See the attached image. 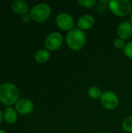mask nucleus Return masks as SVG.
<instances>
[{
	"label": "nucleus",
	"mask_w": 132,
	"mask_h": 133,
	"mask_svg": "<svg viewBox=\"0 0 132 133\" xmlns=\"http://www.w3.org/2000/svg\"><path fill=\"white\" fill-rule=\"evenodd\" d=\"M19 97L18 87L10 83H4L0 84V102L10 107L16 104Z\"/></svg>",
	"instance_id": "1"
},
{
	"label": "nucleus",
	"mask_w": 132,
	"mask_h": 133,
	"mask_svg": "<svg viewBox=\"0 0 132 133\" xmlns=\"http://www.w3.org/2000/svg\"><path fill=\"white\" fill-rule=\"evenodd\" d=\"M65 41L70 49L73 51H79L86 43V36L82 30L73 28L68 32Z\"/></svg>",
	"instance_id": "2"
},
{
	"label": "nucleus",
	"mask_w": 132,
	"mask_h": 133,
	"mask_svg": "<svg viewBox=\"0 0 132 133\" xmlns=\"http://www.w3.org/2000/svg\"><path fill=\"white\" fill-rule=\"evenodd\" d=\"M51 14V8L47 3L37 4L32 7L30 12V15L33 20L37 23H42L46 21Z\"/></svg>",
	"instance_id": "3"
},
{
	"label": "nucleus",
	"mask_w": 132,
	"mask_h": 133,
	"mask_svg": "<svg viewBox=\"0 0 132 133\" xmlns=\"http://www.w3.org/2000/svg\"><path fill=\"white\" fill-rule=\"evenodd\" d=\"M108 7L115 16H125L131 12L132 4L129 0H111Z\"/></svg>",
	"instance_id": "4"
},
{
	"label": "nucleus",
	"mask_w": 132,
	"mask_h": 133,
	"mask_svg": "<svg viewBox=\"0 0 132 133\" xmlns=\"http://www.w3.org/2000/svg\"><path fill=\"white\" fill-rule=\"evenodd\" d=\"M55 23L57 26L64 31H70L74 26L73 17L67 12H60L55 18Z\"/></svg>",
	"instance_id": "5"
},
{
	"label": "nucleus",
	"mask_w": 132,
	"mask_h": 133,
	"mask_svg": "<svg viewBox=\"0 0 132 133\" xmlns=\"http://www.w3.org/2000/svg\"><path fill=\"white\" fill-rule=\"evenodd\" d=\"M63 44V37L59 32H52L44 40L45 48L48 51H56Z\"/></svg>",
	"instance_id": "6"
},
{
	"label": "nucleus",
	"mask_w": 132,
	"mask_h": 133,
	"mask_svg": "<svg viewBox=\"0 0 132 133\" xmlns=\"http://www.w3.org/2000/svg\"><path fill=\"white\" fill-rule=\"evenodd\" d=\"M101 104L107 110H114L119 104V98L117 95L112 91H105L100 97Z\"/></svg>",
	"instance_id": "7"
},
{
	"label": "nucleus",
	"mask_w": 132,
	"mask_h": 133,
	"mask_svg": "<svg viewBox=\"0 0 132 133\" xmlns=\"http://www.w3.org/2000/svg\"><path fill=\"white\" fill-rule=\"evenodd\" d=\"M15 104H16L15 108L16 112L23 115L30 114L31 112H33L34 109V105L33 101L28 98L19 99Z\"/></svg>",
	"instance_id": "8"
},
{
	"label": "nucleus",
	"mask_w": 132,
	"mask_h": 133,
	"mask_svg": "<svg viewBox=\"0 0 132 133\" xmlns=\"http://www.w3.org/2000/svg\"><path fill=\"white\" fill-rule=\"evenodd\" d=\"M117 34L119 38L128 40L132 37V23L130 21L122 22L117 27Z\"/></svg>",
	"instance_id": "9"
},
{
	"label": "nucleus",
	"mask_w": 132,
	"mask_h": 133,
	"mask_svg": "<svg viewBox=\"0 0 132 133\" xmlns=\"http://www.w3.org/2000/svg\"><path fill=\"white\" fill-rule=\"evenodd\" d=\"M95 24V19L93 16L89 14H85L80 16L77 20V26L79 29L89 30L92 28Z\"/></svg>",
	"instance_id": "10"
},
{
	"label": "nucleus",
	"mask_w": 132,
	"mask_h": 133,
	"mask_svg": "<svg viewBox=\"0 0 132 133\" xmlns=\"http://www.w3.org/2000/svg\"><path fill=\"white\" fill-rule=\"evenodd\" d=\"M11 8H12V10L15 13H16L18 15H22V16L27 14V12L29 11L28 4L26 2L21 1V0L14 1L11 5Z\"/></svg>",
	"instance_id": "11"
},
{
	"label": "nucleus",
	"mask_w": 132,
	"mask_h": 133,
	"mask_svg": "<svg viewBox=\"0 0 132 133\" xmlns=\"http://www.w3.org/2000/svg\"><path fill=\"white\" fill-rule=\"evenodd\" d=\"M3 118L6 123L9 125L14 124L17 120V112L16 109L12 108V107L6 108L3 114Z\"/></svg>",
	"instance_id": "12"
},
{
	"label": "nucleus",
	"mask_w": 132,
	"mask_h": 133,
	"mask_svg": "<svg viewBox=\"0 0 132 133\" xmlns=\"http://www.w3.org/2000/svg\"><path fill=\"white\" fill-rule=\"evenodd\" d=\"M50 58H51V54L48 50L40 49L37 51L34 55V59L39 64L46 63L50 59Z\"/></svg>",
	"instance_id": "13"
},
{
	"label": "nucleus",
	"mask_w": 132,
	"mask_h": 133,
	"mask_svg": "<svg viewBox=\"0 0 132 133\" xmlns=\"http://www.w3.org/2000/svg\"><path fill=\"white\" fill-rule=\"evenodd\" d=\"M102 94L103 93L101 90L96 86H92L88 90V95L92 99H94V100L100 99Z\"/></svg>",
	"instance_id": "14"
},
{
	"label": "nucleus",
	"mask_w": 132,
	"mask_h": 133,
	"mask_svg": "<svg viewBox=\"0 0 132 133\" xmlns=\"http://www.w3.org/2000/svg\"><path fill=\"white\" fill-rule=\"evenodd\" d=\"M122 128L125 132L132 133V115L125 118L123 120Z\"/></svg>",
	"instance_id": "15"
},
{
	"label": "nucleus",
	"mask_w": 132,
	"mask_h": 133,
	"mask_svg": "<svg viewBox=\"0 0 132 133\" xmlns=\"http://www.w3.org/2000/svg\"><path fill=\"white\" fill-rule=\"evenodd\" d=\"M77 3L81 7L89 9V8H93V6L96 5V0H78Z\"/></svg>",
	"instance_id": "16"
},
{
	"label": "nucleus",
	"mask_w": 132,
	"mask_h": 133,
	"mask_svg": "<svg viewBox=\"0 0 132 133\" xmlns=\"http://www.w3.org/2000/svg\"><path fill=\"white\" fill-rule=\"evenodd\" d=\"M124 52L128 58L132 60V41L126 43V45L124 48Z\"/></svg>",
	"instance_id": "17"
},
{
	"label": "nucleus",
	"mask_w": 132,
	"mask_h": 133,
	"mask_svg": "<svg viewBox=\"0 0 132 133\" xmlns=\"http://www.w3.org/2000/svg\"><path fill=\"white\" fill-rule=\"evenodd\" d=\"M107 4H109V2L107 1H104V0H102V1H100L98 3H97V5H96V9L97 11L100 13V12H103L107 7Z\"/></svg>",
	"instance_id": "18"
},
{
	"label": "nucleus",
	"mask_w": 132,
	"mask_h": 133,
	"mask_svg": "<svg viewBox=\"0 0 132 133\" xmlns=\"http://www.w3.org/2000/svg\"><path fill=\"white\" fill-rule=\"evenodd\" d=\"M114 45L117 49H124V47H125V45H126V43L124 42V40L118 37V38H117V39L114 40Z\"/></svg>",
	"instance_id": "19"
},
{
	"label": "nucleus",
	"mask_w": 132,
	"mask_h": 133,
	"mask_svg": "<svg viewBox=\"0 0 132 133\" xmlns=\"http://www.w3.org/2000/svg\"><path fill=\"white\" fill-rule=\"evenodd\" d=\"M31 19H32V18H31V16H30V14L23 15V16H22V18H21L22 22H23V23H28L29 22H30V21H31Z\"/></svg>",
	"instance_id": "20"
},
{
	"label": "nucleus",
	"mask_w": 132,
	"mask_h": 133,
	"mask_svg": "<svg viewBox=\"0 0 132 133\" xmlns=\"http://www.w3.org/2000/svg\"><path fill=\"white\" fill-rule=\"evenodd\" d=\"M2 118H3V113L2 112V111L0 110V124L2 121Z\"/></svg>",
	"instance_id": "21"
},
{
	"label": "nucleus",
	"mask_w": 132,
	"mask_h": 133,
	"mask_svg": "<svg viewBox=\"0 0 132 133\" xmlns=\"http://www.w3.org/2000/svg\"><path fill=\"white\" fill-rule=\"evenodd\" d=\"M0 133H6L4 130H2V129H0Z\"/></svg>",
	"instance_id": "22"
},
{
	"label": "nucleus",
	"mask_w": 132,
	"mask_h": 133,
	"mask_svg": "<svg viewBox=\"0 0 132 133\" xmlns=\"http://www.w3.org/2000/svg\"><path fill=\"white\" fill-rule=\"evenodd\" d=\"M131 23H132V11H131Z\"/></svg>",
	"instance_id": "23"
},
{
	"label": "nucleus",
	"mask_w": 132,
	"mask_h": 133,
	"mask_svg": "<svg viewBox=\"0 0 132 133\" xmlns=\"http://www.w3.org/2000/svg\"><path fill=\"white\" fill-rule=\"evenodd\" d=\"M102 133H108V132H102Z\"/></svg>",
	"instance_id": "24"
}]
</instances>
